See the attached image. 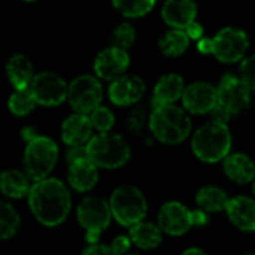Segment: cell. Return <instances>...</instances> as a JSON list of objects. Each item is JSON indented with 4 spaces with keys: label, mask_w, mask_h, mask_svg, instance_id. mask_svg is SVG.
Masks as SVG:
<instances>
[{
    "label": "cell",
    "mask_w": 255,
    "mask_h": 255,
    "mask_svg": "<svg viewBox=\"0 0 255 255\" xmlns=\"http://www.w3.org/2000/svg\"><path fill=\"white\" fill-rule=\"evenodd\" d=\"M33 216L45 227L60 225L71 212V194L66 185L54 177L35 182L27 194Z\"/></svg>",
    "instance_id": "obj_1"
},
{
    "label": "cell",
    "mask_w": 255,
    "mask_h": 255,
    "mask_svg": "<svg viewBox=\"0 0 255 255\" xmlns=\"http://www.w3.org/2000/svg\"><path fill=\"white\" fill-rule=\"evenodd\" d=\"M231 144L233 138L228 125L213 120L201 125L191 140L194 155L206 164L222 162L224 158L231 153Z\"/></svg>",
    "instance_id": "obj_2"
},
{
    "label": "cell",
    "mask_w": 255,
    "mask_h": 255,
    "mask_svg": "<svg viewBox=\"0 0 255 255\" xmlns=\"http://www.w3.org/2000/svg\"><path fill=\"white\" fill-rule=\"evenodd\" d=\"M149 128L158 141L164 144H179L191 135L192 122L183 108L177 105H162L152 110Z\"/></svg>",
    "instance_id": "obj_3"
},
{
    "label": "cell",
    "mask_w": 255,
    "mask_h": 255,
    "mask_svg": "<svg viewBox=\"0 0 255 255\" xmlns=\"http://www.w3.org/2000/svg\"><path fill=\"white\" fill-rule=\"evenodd\" d=\"M251 104V90L233 74H225L216 87V105L210 113L213 122L228 123Z\"/></svg>",
    "instance_id": "obj_4"
},
{
    "label": "cell",
    "mask_w": 255,
    "mask_h": 255,
    "mask_svg": "<svg viewBox=\"0 0 255 255\" xmlns=\"http://www.w3.org/2000/svg\"><path fill=\"white\" fill-rule=\"evenodd\" d=\"M89 159L98 168L114 170L123 167L131 158V149L117 134L98 132L86 144Z\"/></svg>",
    "instance_id": "obj_5"
},
{
    "label": "cell",
    "mask_w": 255,
    "mask_h": 255,
    "mask_svg": "<svg viewBox=\"0 0 255 255\" xmlns=\"http://www.w3.org/2000/svg\"><path fill=\"white\" fill-rule=\"evenodd\" d=\"M111 216L123 227L131 228L146 218L147 201L144 194L131 185H123L113 191L110 198Z\"/></svg>",
    "instance_id": "obj_6"
},
{
    "label": "cell",
    "mask_w": 255,
    "mask_h": 255,
    "mask_svg": "<svg viewBox=\"0 0 255 255\" xmlns=\"http://www.w3.org/2000/svg\"><path fill=\"white\" fill-rule=\"evenodd\" d=\"M209 224V215L200 209L191 210L180 201H168L162 204L158 213V227L168 236H183L192 227H204Z\"/></svg>",
    "instance_id": "obj_7"
},
{
    "label": "cell",
    "mask_w": 255,
    "mask_h": 255,
    "mask_svg": "<svg viewBox=\"0 0 255 255\" xmlns=\"http://www.w3.org/2000/svg\"><path fill=\"white\" fill-rule=\"evenodd\" d=\"M57 158H59L57 144L48 137L38 135L33 140H30L26 146L24 159H23L24 174L29 177V180L33 182L47 179L53 171Z\"/></svg>",
    "instance_id": "obj_8"
},
{
    "label": "cell",
    "mask_w": 255,
    "mask_h": 255,
    "mask_svg": "<svg viewBox=\"0 0 255 255\" xmlns=\"http://www.w3.org/2000/svg\"><path fill=\"white\" fill-rule=\"evenodd\" d=\"M77 218L80 225L86 230V240L89 245L98 243L101 234L111 221V210L107 200L98 195H87L77 207Z\"/></svg>",
    "instance_id": "obj_9"
},
{
    "label": "cell",
    "mask_w": 255,
    "mask_h": 255,
    "mask_svg": "<svg viewBox=\"0 0 255 255\" xmlns=\"http://www.w3.org/2000/svg\"><path fill=\"white\" fill-rule=\"evenodd\" d=\"M102 86L99 80L93 75H80L68 84L66 99L71 107L78 114L89 116L93 110L101 105L102 101Z\"/></svg>",
    "instance_id": "obj_10"
},
{
    "label": "cell",
    "mask_w": 255,
    "mask_h": 255,
    "mask_svg": "<svg viewBox=\"0 0 255 255\" xmlns=\"http://www.w3.org/2000/svg\"><path fill=\"white\" fill-rule=\"evenodd\" d=\"M212 54L222 63H236L245 59L249 47L248 36L243 30L236 27H225L212 38Z\"/></svg>",
    "instance_id": "obj_11"
},
{
    "label": "cell",
    "mask_w": 255,
    "mask_h": 255,
    "mask_svg": "<svg viewBox=\"0 0 255 255\" xmlns=\"http://www.w3.org/2000/svg\"><path fill=\"white\" fill-rule=\"evenodd\" d=\"M36 104L44 107H57L60 105L68 95L66 81L54 72H39L33 75V80L29 86Z\"/></svg>",
    "instance_id": "obj_12"
},
{
    "label": "cell",
    "mask_w": 255,
    "mask_h": 255,
    "mask_svg": "<svg viewBox=\"0 0 255 255\" xmlns=\"http://www.w3.org/2000/svg\"><path fill=\"white\" fill-rule=\"evenodd\" d=\"M183 110L191 114H210L216 105V87L210 83L197 81L185 87L182 95Z\"/></svg>",
    "instance_id": "obj_13"
},
{
    "label": "cell",
    "mask_w": 255,
    "mask_h": 255,
    "mask_svg": "<svg viewBox=\"0 0 255 255\" xmlns=\"http://www.w3.org/2000/svg\"><path fill=\"white\" fill-rule=\"evenodd\" d=\"M128 66H129V54L128 51L119 50L116 47H108L102 50L93 63V69L96 78H102L107 81H114L119 77L125 75Z\"/></svg>",
    "instance_id": "obj_14"
},
{
    "label": "cell",
    "mask_w": 255,
    "mask_h": 255,
    "mask_svg": "<svg viewBox=\"0 0 255 255\" xmlns=\"http://www.w3.org/2000/svg\"><path fill=\"white\" fill-rule=\"evenodd\" d=\"M146 92V84L138 75H122L108 87L110 101L117 107H128L138 102Z\"/></svg>",
    "instance_id": "obj_15"
},
{
    "label": "cell",
    "mask_w": 255,
    "mask_h": 255,
    "mask_svg": "<svg viewBox=\"0 0 255 255\" xmlns=\"http://www.w3.org/2000/svg\"><path fill=\"white\" fill-rule=\"evenodd\" d=\"M230 222L243 233L255 231V200L245 195H237L228 200L225 207Z\"/></svg>",
    "instance_id": "obj_16"
},
{
    "label": "cell",
    "mask_w": 255,
    "mask_h": 255,
    "mask_svg": "<svg viewBox=\"0 0 255 255\" xmlns=\"http://www.w3.org/2000/svg\"><path fill=\"white\" fill-rule=\"evenodd\" d=\"M93 137V128L89 116L86 114H72L62 125V140L71 146H86Z\"/></svg>",
    "instance_id": "obj_17"
},
{
    "label": "cell",
    "mask_w": 255,
    "mask_h": 255,
    "mask_svg": "<svg viewBox=\"0 0 255 255\" xmlns=\"http://www.w3.org/2000/svg\"><path fill=\"white\" fill-rule=\"evenodd\" d=\"M197 5L194 0H167L162 6L164 21L177 30H185L188 24L195 21Z\"/></svg>",
    "instance_id": "obj_18"
},
{
    "label": "cell",
    "mask_w": 255,
    "mask_h": 255,
    "mask_svg": "<svg viewBox=\"0 0 255 255\" xmlns=\"http://www.w3.org/2000/svg\"><path fill=\"white\" fill-rule=\"evenodd\" d=\"M222 170L230 180L239 185L252 183L255 179V162L242 152L228 153L222 161Z\"/></svg>",
    "instance_id": "obj_19"
},
{
    "label": "cell",
    "mask_w": 255,
    "mask_h": 255,
    "mask_svg": "<svg viewBox=\"0 0 255 255\" xmlns=\"http://www.w3.org/2000/svg\"><path fill=\"white\" fill-rule=\"evenodd\" d=\"M185 81L177 74H167L158 80L152 95V105L162 107V105H174L179 99H182L185 90Z\"/></svg>",
    "instance_id": "obj_20"
},
{
    "label": "cell",
    "mask_w": 255,
    "mask_h": 255,
    "mask_svg": "<svg viewBox=\"0 0 255 255\" xmlns=\"http://www.w3.org/2000/svg\"><path fill=\"white\" fill-rule=\"evenodd\" d=\"M99 179L98 167L89 159H80L68 165L69 186L78 192H87L95 188Z\"/></svg>",
    "instance_id": "obj_21"
},
{
    "label": "cell",
    "mask_w": 255,
    "mask_h": 255,
    "mask_svg": "<svg viewBox=\"0 0 255 255\" xmlns=\"http://www.w3.org/2000/svg\"><path fill=\"white\" fill-rule=\"evenodd\" d=\"M6 75L15 90L27 89L33 80V65L24 54H14L6 63Z\"/></svg>",
    "instance_id": "obj_22"
},
{
    "label": "cell",
    "mask_w": 255,
    "mask_h": 255,
    "mask_svg": "<svg viewBox=\"0 0 255 255\" xmlns=\"http://www.w3.org/2000/svg\"><path fill=\"white\" fill-rule=\"evenodd\" d=\"M129 240L140 249H155L162 242V231L159 227L149 221H140L129 228Z\"/></svg>",
    "instance_id": "obj_23"
},
{
    "label": "cell",
    "mask_w": 255,
    "mask_h": 255,
    "mask_svg": "<svg viewBox=\"0 0 255 255\" xmlns=\"http://www.w3.org/2000/svg\"><path fill=\"white\" fill-rule=\"evenodd\" d=\"M228 200H230V197L227 195V192L222 188L212 186V185L200 188L195 195V203H197L198 209L206 212L207 215L225 212Z\"/></svg>",
    "instance_id": "obj_24"
},
{
    "label": "cell",
    "mask_w": 255,
    "mask_h": 255,
    "mask_svg": "<svg viewBox=\"0 0 255 255\" xmlns=\"http://www.w3.org/2000/svg\"><path fill=\"white\" fill-rule=\"evenodd\" d=\"M29 177L20 170H6L0 174V191L9 198H23L30 191Z\"/></svg>",
    "instance_id": "obj_25"
},
{
    "label": "cell",
    "mask_w": 255,
    "mask_h": 255,
    "mask_svg": "<svg viewBox=\"0 0 255 255\" xmlns=\"http://www.w3.org/2000/svg\"><path fill=\"white\" fill-rule=\"evenodd\" d=\"M188 47H189V38L183 30H177V29H171L159 41V50L162 51V54L168 57L182 56L188 50Z\"/></svg>",
    "instance_id": "obj_26"
},
{
    "label": "cell",
    "mask_w": 255,
    "mask_h": 255,
    "mask_svg": "<svg viewBox=\"0 0 255 255\" xmlns=\"http://www.w3.org/2000/svg\"><path fill=\"white\" fill-rule=\"evenodd\" d=\"M20 230V215L6 201L0 200V240L11 239Z\"/></svg>",
    "instance_id": "obj_27"
},
{
    "label": "cell",
    "mask_w": 255,
    "mask_h": 255,
    "mask_svg": "<svg viewBox=\"0 0 255 255\" xmlns=\"http://www.w3.org/2000/svg\"><path fill=\"white\" fill-rule=\"evenodd\" d=\"M156 0H113V6L126 18H140L149 14Z\"/></svg>",
    "instance_id": "obj_28"
},
{
    "label": "cell",
    "mask_w": 255,
    "mask_h": 255,
    "mask_svg": "<svg viewBox=\"0 0 255 255\" xmlns=\"http://www.w3.org/2000/svg\"><path fill=\"white\" fill-rule=\"evenodd\" d=\"M131 248V240L126 236H117L111 245H89L81 255H126V252Z\"/></svg>",
    "instance_id": "obj_29"
},
{
    "label": "cell",
    "mask_w": 255,
    "mask_h": 255,
    "mask_svg": "<svg viewBox=\"0 0 255 255\" xmlns=\"http://www.w3.org/2000/svg\"><path fill=\"white\" fill-rule=\"evenodd\" d=\"M36 107V101L30 92V89H21V90H15L8 101V108L12 114L23 117L27 116L33 111V108Z\"/></svg>",
    "instance_id": "obj_30"
},
{
    "label": "cell",
    "mask_w": 255,
    "mask_h": 255,
    "mask_svg": "<svg viewBox=\"0 0 255 255\" xmlns=\"http://www.w3.org/2000/svg\"><path fill=\"white\" fill-rule=\"evenodd\" d=\"M135 38H137V33H135L134 26L129 23H122L111 32V36H110L111 47L128 51V48H131L134 45Z\"/></svg>",
    "instance_id": "obj_31"
},
{
    "label": "cell",
    "mask_w": 255,
    "mask_h": 255,
    "mask_svg": "<svg viewBox=\"0 0 255 255\" xmlns=\"http://www.w3.org/2000/svg\"><path fill=\"white\" fill-rule=\"evenodd\" d=\"M89 119L92 128L98 132H110V129L114 125V114L111 113V110L101 105L89 114Z\"/></svg>",
    "instance_id": "obj_32"
},
{
    "label": "cell",
    "mask_w": 255,
    "mask_h": 255,
    "mask_svg": "<svg viewBox=\"0 0 255 255\" xmlns=\"http://www.w3.org/2000/svg\"><path fill=\"white\" fill-rule=\"evenodd\" d=\"M239 78L251 92H255V56L242 60L239 68Z\"/></svg>",
    "instance_id": "obj_33"
},
{
    "label": "cell",
    "mask_w": 255,
    "mask_h": 255,
    "mask_svg": "<svg viewBox=\"0 0 255 255\" xmlns=\"http://www.w3.org/2000/svg\"><path fill=\"white\" fill-rule=\"evenodd\" d=\"M144 122H146V111H144V108H135L131 113V116L128 117V129H129L132 134L138 135L143 131Z\"/></svg>",
    "instance_id": "obj_34"
},
{
    "label": "cell",
    "mask_w": 255,
    "mask_h": 255,
    "mask_svg": "<svg viewBox=\"0 0 255 255\" xmlns=\"http://www.w3.org/2000/svg\"><path fill=\"white\" fill-rule=\"evenodd\" d=\"M86 158H89L86 146H71V147H68V152H66V162H68V165L75 162V161L86 159Z\"/></svg>",
    "instance_id": "obj_35"
},
{
    "label": "cell",
    "mask_w": 255,
    "mask_h": 255,
    "mask_svg": "<svg viewBox=\"0 0 255 255\" xmlns=\"http://www.w3.org/2000/svg\"><path fill=\"white\" fill-rule=\"evenodd\" d=\"M183 32L186 33V36L189 38V41H191V39H194V41H200V39L203 38L204 29H203V26H201L200 23L192 21L191 24H188V26L185 27V30H183Z\"/></svg>",
    "instance_id": "obj_36"
},
{
    "label": "cell",
    "mask_w": 255,
    "mask_h": 255,
    "mask_svg": "<svg viewBox=\"0 0 255 255\" xmlns=\"http://www.w3.org/2000/svg\"><path fill=\"white\" fill-rule=\"evenodd\" d=\"M197 48L201 54H212L213 51V44H212V38H201L197 42Z\"/></svg>",
    "instance_id": "obj_37"
},
{
    "label": "cell",
    "mask_w": 255,
    "mask_h": 255,
    "mask_svg": "<svg viewBox=\"0 0 255 255\" xmlns=\"http://www.w3.org/2000/svg\"><path fill=\"white\" fill-rule=\"evenodd\" d=\"M35 137H38V131L36 129H33V128H30V126H27V128H24L23 129V138L29 143L30 140H33Z\"/></svg>",
    "instance_id": "obj_38"
},
{
    "label": "cell",
    "mask_w": 255,
    "mask_h": 255,
    "mask_svg": "<svg viewBox=\"0 0 255 255\" xmlns=\"http://www.w3.org/2000/svg\"><path fill=\"white\" fill-rule=\"evenodd\" d=\"M182 255H209V254H206V252H204L203 249H200V248H189V249L183 251Z\"/></svg>",
    "instance_id": "obj_39"
},
{
    "label": "cell",
    "mask_w": 255,
    "mask_h": 255,
    "mask_svg": "<svg viewBox=\"0 0 255 255\" xmlns=\"http://www.w3.org/2000/svg\"><path fill=\"white\" fill-rule=\"evenodd\" d=\"M252 192L255 194V179L252 180Z\"/></svg>",
    "instance_id": "obj_40"
},
{
    "label": "cell",
    "mask_w": 255,
    "mask_h": 255,
    "mask_svg": "<svg viewBox=\"0 0 255 255\" xmlns=\"http://www.w3.org/2000/svg\"><path fill=\"white\" fill-rule=\"evenodd\" d=\"M243 255H255V251H254V252H248V254H243Z\"/></svg>",
    "instance_id": "obj_41"
},
{
    "label": "cell",
    "mask_w": 255,
    "mask_h": 255,
    "mask_svg": "<svg viewBox=\"0 0 255 255\" xmlns=\"http://www.w3.org/2000/svg\"><path fill=\"white\" fill-rule=\"evenodd\" d=\"M24 2H33V0H24Z\"/></svg>",
    "instance_id": "obj_42"
},
{
    "label": "cell",
    "mask_w": 255,
    "mask_h": 255,
    "mask_svg": "<svg viewBox=\"0 0 255 255\" xmlns=\"http://www.w3.org/2000/svg\"><path fill=\"white\" fill-rule=\"evenodd\" d=\"M129 255H134V254H129Z\"/></svg>",
    "instance_id": "obj_43"
}]
</instances>
